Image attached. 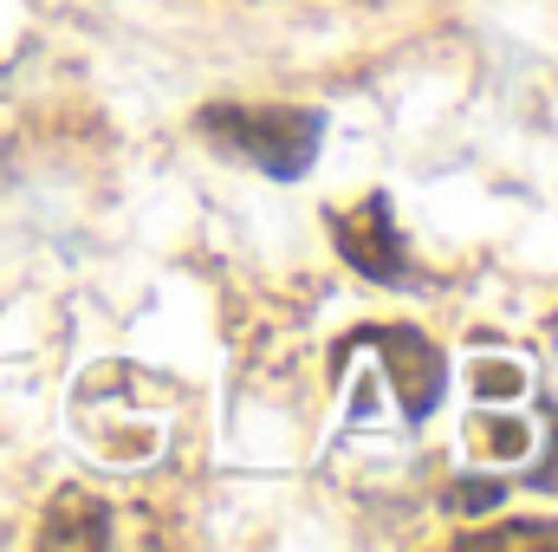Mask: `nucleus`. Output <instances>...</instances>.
Instances as JSON below:
<instances>
[{
    "label": "nucleus",
    "instance_id": "3",
    "mask_svg": "<svg viewBox=\"0 0 558 552\" xmlns=\"http://www.w3.org/2000/svg\"><path fill=\"white\" fill-rule=\"evenodd\" d=\"M364 338L384 351V371H390V384H397V404H403V416H410V422H422V416L441 404V384H448V371H441V351H435L422 332H410V325L364 332Z\"/></svg>",
    "mask_w": 558,
    "mask_h": 552
},
{
    "label": "nucleus",
    "instance_id": "4",
    "mask_svg": "<svg viewBox=\"0 0 558 552\" xmlns=\"http://www.w3.org/2000/svg\"><path fill=\"white\" fill-rule=\"evenodd\" d=\"M59 507L65 514H78V527H46V547H65V540H78V547H111V514L98 507V501H85V494H59Z\"/></svg>",
    "mask_w": 558,
    "mask_h": 552
},
{
    "label": "nucleus",
    "instance_id": "2",
    "mask_svg": "<svg viewBox=\"0 0 558 552\" xmlns=\"http://www.w3.org/2000/svg\"><path fill=\"white\" fill-rule=\"evenodd\" d=\"M331 241L338 254L377 286H416V267H410V248L397 235V215H390V195H371L364 208H344L331 215Z\"/></svg>",
    "mask_w": 558,
    "mask_h": 552
},
{
    "label": "nucleus",
    "instance_id": "6",
    "mask_svg": "<svg viewBox=\"0 0 558 552\" xmlns=\"http://www.w3.org/2000/svg\"><path fill=\"white\" fill-rule=\"evenodd\" d=\"M500 501V481H461L454 494H448V507H461V514H481V507H494Z\"/></svg>",
    "mask_w": 558,
    "mask_h": 552
},
{
    "label": "nucleus",
    "instance_id": "1",
    "mask_svg": "<svg viewBox=\"0 0 558 552\" xmlns=\"http://www.w3.org/2000/svg\"><path fill=\"white\" fill-rule=\"evenodd\" d=\"M195 124L208 143L254 163L274 182H299L325 143V111H305V105H208Z\"/></svg>",
    "mask_w": 558,
    "mask_h": 552
},
{
    "label": "nucleus",
    "instance_id": "5",
    "mask_svg": "<svg viewBox=\"0 0 558 552\" xmlns=\"http://www.w3.org/2000/svg\"><path fill=\"white\" fill-rule=\"evenodd\" d=\"M461 547H558V527H494V533H468Z\"/></svg>",
    "mask_w": 558,
    "mask_h": 552
}]
</instances>
